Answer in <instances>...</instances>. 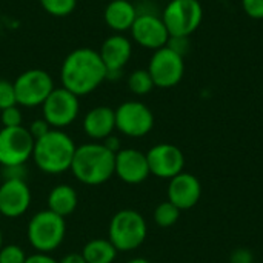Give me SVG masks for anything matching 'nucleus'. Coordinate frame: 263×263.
<instances>
[{
	"label": "nucleus",
	"mask_w": 263,
	"mask_h": 263,
	"mask_svg": "<svg viewBox=\"0 0 263 263\" xmlns=\"http://www.w3.org/2000/svg\"><path fill=\"white\" fill-rule=\"evenodd\" d=\"M106 80V68L97 49L76 48L60 66L62 86L77 97L94 92Z\"/></svg>",
	"instance_id": "f257e3e1"
},
{
	"label": "nucleus",
	"mask_w": 263,
	"mask_h": 263,
	"mask_svg": "<svg viewBox=\"0 0 263 263\" xmlns=\"http://www.w3.org/2000/svg\"><path fill=\"white\" fill-rule=\"evenodd\" d=\"M114 156L102 142L83 143L76 148L69 171L83 185H103L114 176Z\"/></svg>",
	"instance_id": "f03ea898"
},
{
	"label": "nucleus",
	"mask_w": 263,
	"mask_h": 263,
	"mask_svg": "<svg viewBox=\"0 0 263 263\" xmlns=\"http://www.w3.org/2000/svg\"><path fill=\"white\" fill-rule=\"evenodd\" d=\"M77 145L63 129H51L34 142L32 160L37 168L51 176L63 174L71 170Z\"/></svg>",
	"instance_id": "7ed1b4c3"
},
{
	"label": "nucleus",
	"mask_w": 263,
	"mask_h": 263,
	"mask_svg": "<svg viewBox=\"0 0 263 263\" xmlns=\"http://www.w3.org/2000/svg\"><path fill=\"white\" fill-rule=\"evenodd\" d=\"M148 236L145 217L131 208L117 211L108 225V240L119 253H131L143 245Z\"/></svg>",
	"instance_id": "20e7f679"
},
{
	"label": "nucleus",
	"mask_w": 263,
	"mask_h": 263,
	"mask_svg": "<svg viewBox=\"0 0 263 263\" xmlns=\"http://www.w3.org/2000/svg\"><path fill=\"white\" fill-rule=\"evenodd\" d=\"M66 236V222L63 217L55 213L42 210L35 213L26 227V239L35 253L51 254L55 251L65 240Z\"/></svg>",
	"instance_id": "39448f33"
},
{
	"label": "nucleus",
	"mask_w": 263,
	"mask_h": 263,
	"mask_svg": "<svg viewBox=\"0 0 263 263\" xmlns=\"http://www.w3.org/2000/svg\"><path fill=\"white\" fill-rule=\"evenodd\" d=\"M160 15L170 37H190L203 22V8L199 0H170Z\"/></svg>",
	"instance_id": "423d86ee"
},
{
	"label": "nucleus",
	"mask_w": 263,
	"mask_h": 263,
	"mask_svg": "<svg viewBox=\"0 0 263 263\" xmlns=\"http://www.w3.org/2000/svg\"><path fill=\"white\" fill-rule=\"evenodd\" d=\"M17 105L23 108H37L42 106L48 96L54 91V79L51 74L40 68L26 69L17 76L12 82Z\"/></svg>",
	"instance_id": "0eeeda50"
},
{
	"label": "nucleus",
	"mask_w": 263,
	"mask_h": 263,
	"mask_svg": "<svg viewBox=\"0 0 263 263\" xmlns=\"http://www.w3.org/2000/svg\"><path fill=\"white\" fill-rule=\"evenodd\" d=\"M116 129L125 137L140 139L154 128V114L148 105L139 100H126L116 109Z\"/></svg>",
	"instance_id": "6e6552de"
},
{
	"label": "nucleus",
	"mask_w": 263,
	"mask_h": 263,
	"mask_svg": "<svg viewBox=\"0 0 263 263\" xmlns=\"http://www.w3.org/2000/svg\"><path fill=\"white\" fill-rule=\"evenodd\" d=\"M80 97L65 89L54 88L42 105V117L52 129H63L72 125L80 114Z\"/></svg>",
	"instance_id": "1a4fd4ad"
},
{
	"label": "nucleus",
	"mask_w": 263,
	"mask_h": 263,
	"mask_svg": "<svg viewBox=\"0 0 263 263\" xmlns=\"http://www.w3.org/2000/svg\"><path fill=\"white\" fill-rule=\"evenodd\" d=\"M148 72L156 88L170 89L177 86L185 76V60L168 46L153 51L148 63Z\"/></svg>",
	"instance_id": "9d476101"
},
{
	"label": "nucleus",
	"mask_w": 263,
	"mask_h": 263,
	"mask_svg": "<svg viewBox=\"0 0 263 263\" xmlns=\"http://www.w3.org/2000/svg\"><path fill=\"white\" fill-rule=\"evenodd\" d=\"M34 139L28 128H2L0 129V165L3 168L23 166L32 159Z\"/></svg>",
	"instance_id": "9b49d317"
},
{
	"label": "nucleus",
	"mask_w": 263,
	"mask_h": 263,
	"mask_svg": "<svg viewBox=\"0 0 263 263\" xmlns=\"http://www.w3.org/2000/svg\"><path fill=\"white\" fill-rule=\"evenodd\" d=\"M137 18L133 23L129 32L133 40L151 51H157L168 45L170 32L162 20V15L156 14L154 11H139L137 9Z\"/></svg>",
	"instance_id": "f8f14e48"
},
{
	"label": "nucleus",
	"mask_w": 263,
	"mask_h": 263,
	"mask_svg": "<svg viewBox=\"0 0 263 263\" xmlns=\"http://www.w3.org/2000/svg\"><path fill=\"white\" fill-rule=\"evenodd\" d=\"M149 173L162 180H170L185 170V156L173 143H157L146 153Z\"/></svg>",
	"instance_id": "ddd939ff"
},
{
	"label": "nucleus",
	"mask_w": 263,
	"mask_h": 263,
	"mask_svg": "<svg viewBox=\"0 0 263 263\" xmlns=\"http://www.w3.org/2000/svg\"><path fill=\"white\" fill-rule=\"evenodd\" d=\"M100 59L106 68V80H119L133 55V42L123 34H112L99 48Z\"/></svg>",
	"instance_id": "4468645a"
},
{
	"label": "nucleus",
	"mask_w": 263,
	"mask_h": 263,
	"mask_svg": "<svg viewBox=\"0 0 263 263\" xmlns=\"http://www.w3.org/2000/svg\"><path fill=\"white\" fill-rule=\"evenodd\" d=\"M32 193L25 179H3L0 183V216L22 217L31 206Z\"/></svg>",
	"instance_id": "2eb2a0df"
},
{
	"label": "nucleus",
	"mask_w": 263,
	"mask_h": 263,
	"mask_svg": "<svg viewBox=\"0 0 263 263\" xmlns=\"http://www.w3.org/2000/svg\"><path fill=\"white\" fill-rule=\"evenodd\" d=\"M114 176L126 185H140L149 176L146 153L136 148H122L114 156Z\"/></svg>",
	"instance_id": "dca6fc26"
},
{
	"label": "nucleus",
	"mask_w": 263,
	"mask_h": 263,
	"mask_svg": "<svg viewBox=\"0 0 263 263\" xmlns=\"http://www.w3.org/2000/svg\"><path fill=\"white\" fill-rule=\"evenodd\" d=\"M168 202L177 206L180 211L194 208L202 197V183L191 173H180L168 180L166 188Z\"/></svg>",
	"instance_id": "f3484780"
},
{
	"label": "nucleus",
	"mask_w": 263,
	"mask_h": 263,
	"mask_svg": "<svg viewBox=\"0 0 263 263\" xmlns=\"http://www.w3.org/2000/svg\"><path fill=\"white\" fill-rule=\"evenodd\" d=\"M83 133L92 142H103L116 131V114L111 106L100 105L91 108L82 122Z\"/></svg>",
	"instance_id": "a211bd4d"
},
{
	"label": "nucleus",
	"mask_w": 263,
	"mask_h": 263,
	"mask_svg": "<svg viewBox=\"0 0 263 263\" xmlns=\"http://www.w3.org/2000/svg\"><path fill=\"white\" fill-rule=\"evenodd\" d=\"M137 6L129 0H109L103 11V20L114 34H123L131 29L137 18Z\"/></svg>",
	"instance_id": "6ab92c4d"
},
{
	"label": "nucleus",
	"mask_w": 263,
	"mask_h": 263,
	"mask_svg": "<svg viewBox=\"0 0 263 263\" xmlns=\"http://www.w3.org/2000/svg\"><path fill=\"white\" fill-rule=\"evenodd\" d=\"M46 205H48L49 211H52L57 216L65 219V217L71 216L79 205L77 191L68 183H59L49 191Z\"/></svg>",
	"instance_id": "aec40b11"
},
{
	"label": "nucleus",
	"mask_w": 263,
	"mask_h": 263,
	"mask_svg": "<svg viewBox=\"0 0 263 263\" xmlns=\"http://www.w3.org/2000/svg\"><path fill=\"white\" fill-rule=\"evenodd\" d=\"M117 253L108 239H91L82 248V256L86 263H114Z\"/></svg>",
	"instance_id": "412c9836"
},
{
	"label": "nucleus",
	"mask_w": 263,
	"mask_h": 263,
	"mask_svg": "<svg viewBox=\"0 0 263 263\" xmlns=\"http://www.w3.org/2000/svg\"><path fill=\"white\" fill-rule=\"evenodd\" d=\"M126 85L134 96H146L156 88L148 69H134L128 76Z\"/></svg>",
	"instance_id": "4be33fe9"
},
{
	"label": "nucleus",
	"mask_w": 263,
	"mask_h": 263,
	"mask_svg": "<svg viewBox=\"0 0 263 263\" xmlns=\"http://www.w3.org/2000/svg\"><path fill=\"white\" fill-rule=\"evenodd\" d=\"M180 210L177 206H174L171 202L165 200L162 203H159L153 213V217H154V223L159 227V228H171L174 227L179 219H180Z\"/></svg>",
	"instance_id": "5701e85b"
},
{
	"label": "nucleus",
	"mask_w": 263,
	"mask_h": 263,
	"mask_svg": "<svg viewBox=\"0 0 263 263\" xmlns=\"http://www.w3.org/2000/svg\"><path fill=\"white\" fill-rule=\"evenodd\" d=\"M43 11L52 17L71 15L77 8V0H39Z\"/></svg>",
	"instance_id": "b1692460"
},
{
	"label": "nucleus",
	"mask_w": 263,
	"mask_h": 263,
	"mask_svg": "<svg viewBox=\"0 0 263 263\" xmlns=\"http://www.w3.org/2000/svg\"><path fill=\"white\" fill-rule=\"evenodd\" d=\"M26 257L25 250L15 243L3 245L0 250V263H25Z\"/></svg>",
	"instance_id": "393cba45"
},
{
	"label": "nucleus",
	"mask_w": 263,
	"mask_h": 263,
	"mask_svg": "<svg viewBox=\"0 0 263 263\" xmlns=\"http://www.w3.org/2000/svg\"><path fill=\"white\" fill-rule=\"evenodd\" d=\"M0 120L3 128H15L23 126V114L18 105L9 106L3 111H0Z\"/></svg>",
	"instance_id": "a878e982"
},
{
	"label": "nucleus",
	"mask_w": 263,
	"mask_h": 263,
	"mask_svg": "<svg viewBox=\"0 0 263 263\" xmlns=\"http://www.w3.org/2000/svg\"><path fill=\"white\" fill-rule=\"evenodd\" d=\"M17 105L14 83L5 79H0V111Z\"/></svg>",
	"instance_id": "bb28decb"
},
{
	"label": "nucleus",
	"mask_w": 263,
	"mask_h": 263,
	"mask_svg": "<svg viewBox=\"0 0 263 263\" xmlns=\"http://www.w3.org/2000/svg\"><path fill=\"white\" fill-rule=\"evenodd\" d=\"M242 8L250 18H263V0H242Z\"/></svg>",
	"instance_id": "cd10ccee"
},
{
	"label": "nucleus",
	"mask_w": 263,
	"mask_h": 263,
	"mask_svg": "<svg viewBox=\"0 0 263 263\" xmlns=\"http://www.w3.org/2000/svg\"><path fill=\"white\" fill-rule=\"evenodd\" d=\"M51 129H52V128L48 125V122H46L43 117L32 120V122H31V125L28 126V131H29V134L32 136V139H34V140H37V139L43 137V136H45V134H48Z\"/></svg>",
	"instance_id": "c85d7f7f"
},
{
	"label": "nucleus",
	"mask_w": 263,
	"mask_h": 263,
	"mask_svg": "<svg viewBox=\"0 0 263 263\" xmlns=\"http://www.w3.org/2000/svg\"><path fill=\"white\" fill-rule=\"evenodd\" d=\"M166 46L185 57V54L190 51V37H170Z\"/></svg>",
	"instance_id": "c756f323"
},
{
	"label": "nucleus",
	"mask_w": 263,
	"mask_h": 263,
	"mask_svg": "<svg viewBox=\"0 0 263 263\" xmlns=\"http://www.w3.org/2000/svg\"><path fill=\"white\" fill-rule=\"evenodd\" d=\"M231 263H253V254L247 248H239L231 254Z\"/></svg>",
	"instance_id": "7c9ffc66"
},
{
	"label": "nucleus",
	"mask_w": 263,
	"mask_h": 263,
	"mask_svg": "<svg viewBox=\"0 0 263 263\" xmlns=\"http://www.w3.org/2000/svg\"><path fill=\"white\" fill-rule=\"evenodd\" d=\"M3 176L5 179H25L26 176V168L23 166H11V168H3Z\"/></svg>",
	"instance_id": "2f4dec72"
},
{
	"label": "nucleus",
	"mask_w": 263,
	"mask_h": 263,
	"mask_svg": "<svg viewBox=\"0 0 263 263\" xmlns=\"http://www.w3.org/2000/svg\"><path fill=\"white\" fill-rule=\"evenodd\" d=\"M25 263H59V260H55L51 254L46 253H34L26 257Z\"/></svg>",
	"instance_id": "473e14b6"
},
{
	"label": "nucleus",
	"mask_w": 263,
	"mask_h": 263,
	"mask_svg": "<svg viewBox=\"0 0 263 263\" xmlns=\"http://www.w3.org/2000/svg\"><path fill=\"white\" fill-rule=\"evenodd\" d=\"M102 143H103L105 148L109 149L112 154H116V153H119V151L122 149V142H120V139H119L117 136H114V134H111L109 137H106Z\"/></svg>",
	"instance_id": "72a5a7b5"
},
{
	"label": "nucleus",
	"mask_w": 263,
	"mask_h": 263,
	"mask_svg": "<svg viewBox=\"0 0 263 263\" xmlns=\"http://www.w3.org/2000/svg\"><path fill=\"white\" fill-rule=\"evenodd\" d=\"M59 263H86V260L83 259L82 253H69L66 256H63Z\"/></svg>",
	"instance_id": "f704fd0d"
},
{
	"label": "nucleus",
	"mask_w": 263,
	"mask_h": 263,
	"mask_svg": "<svg viewBox=\"0 0 263 263\" xmlns=\"http://www.w3.org/2000/svg\"><path fill=\"white\" fill-rule=\"evenodd\" d=\"M128 263H151L148 259H145V257H136V259H131Z\"/></svg>",
	"instance_id": "c9c22d12"
},
{
	"label": "nucleus",
	"mask_w": 263,
	"mask_h": 263,
	"mask_svg": "<svg viewBox=\"0 0 263 263\" xmlns=\"http://www.w3.org/2000/svg\"><path fill=\"white\" fill-rule=\"evenodd\" d=\"M2 247H3V233L0 230V250H2Z\"/></svg>",
	"instance_id": "e433bc0d"
}]
</instances>
